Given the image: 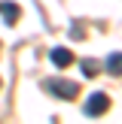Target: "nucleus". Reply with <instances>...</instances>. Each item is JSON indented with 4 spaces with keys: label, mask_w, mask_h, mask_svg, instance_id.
Masks as SVG:
<instances>
[{
    "label": "nucleus",
    "mask_w": 122,
    "mask_h": 124,
    "mask_svg": "<svg viewBox=\"0 0 122 124\" xmlns=\"http://www.w3.org/2000/svg\"><path fill=\"white\" fill-rule=\"evenodd\" d=\"M49 58H52L55 67H61V70H64V67H70L73 54H70V48H52V52H49Z\"/></svg>",
    "instance_id": "obj_3"
},
{
    "label": "nucleus",
    "mask_w": 122,
    "mask_h": 124,
    "mask_svg": "<svg viewBox=\"0 0 122 124\" xmlns=\"http://www.w3.org/2000/svg\"><path fill=\"white\" fill-rule=\"evenodd\" d=\"M107 109H110V97L104 94V91H95V94L85 100V115H89V118H101Z\"/></svg>",
    "instance_id": "obj_2"
},
{
    "label": "nucleus",
    "mask_w": 122,
    "mask_h": 124,
    "mask_svg": "<svg viewBox=\"0 0 122 124\" xmlns=\"http://www.w3.org/2000/svg\"><path fill=\"white\" fill-rule=\"evenodd\" d=\"M82 73H85V76H98V64H95V61H82Z\"/></svg>",
    "instance_id": "obj_6"
},
{
    "label": "nucleus",
    "mask_w": 122,
    "mask_h": 124,
    "mask_svg": "<svg viewBox=\"0 0 122 124\" xmlns=\"http://www.w3.org/2000/svg\"><path fill=\"white\" fill-rule=\"evenodd\" d=\"M107 73L122 76V52H116V54H110V58H107Z\"/></svg>",
    "instance_id": "obj_5"
},
{
    "label": "nucleus",
    "mask_w": 122,
    "mask_h": 124,
    "mask_svg": "<svg viewBox=\"0 0 122 124\" xmlns=\"http://www.w3.org/2000/svg\"><path fill=\"white\" fill-rule=\"evenodd\" d=\"M43 88H46L52 97H61V100H73V97L79 94V85L70 82V79H46Z\"/></svg>",
    "instance_id": "obj_1"
},
{
    "label": "nucleus",
    "mask_w": 122,
    "mask_h": 124,
    "mask_svg": "<svg viewBox=\"0 0 122 124\" xmlns=\"http://www.w3.org/2000/svg\"><path fill=\"white\" fill-rule=\"evenodd\" d=\"M0 12H3V18H6V21H18V15H21V9H18V6L15 3H6V0H0Z\"/></svg>",
    "instance_id": "obj_4"
}]
</instances>
